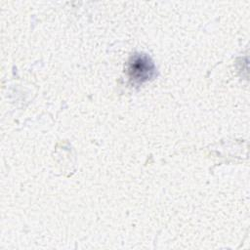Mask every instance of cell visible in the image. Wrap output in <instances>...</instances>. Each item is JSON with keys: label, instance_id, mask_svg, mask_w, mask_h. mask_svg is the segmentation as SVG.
I'll use <instances>...</instances> for the list:
<instances>
[{"label": "cell", "instance_id": "6da1fadb", "mask_svg": "<svg viewBox=\"0 0 250 250\" xmlns=\"http://www.w3.org/2000/svg\"><path fill=\"white\" fill-rule=\"evenodd\" d=\"M154 74V64L146 55H135L128 64V75L135 83H144Z\"/></svg>", "mask_w": 250, "mask_h": 250}]
</instances>
